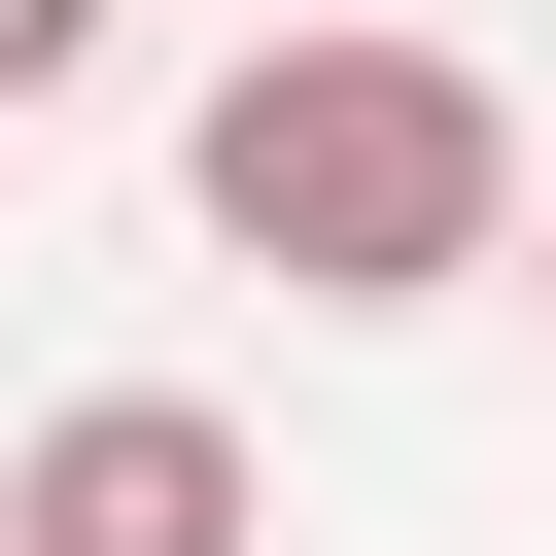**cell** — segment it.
<instances>
[{
    "mask_svg": "<svg viewBox=\"0 0 556 556\" xmlns=\"http://www.w3.org/2000/svg\"><path fill=\"white\" fill-rule=\"evenodd\" d=\"M174 208L278 278V313H452L521 243V104L417 35V0H243V70L174 104Z\"/></svg>",
    "mask_w": 556,
    "mask_h": 556,
    "instance_id": "obj_1",
    "label": "cell"
},
{
    "mask_svg": "<svg viewBox=\"0 0 556 556\" xmlns=\"http://www.w3.org/2000/svg\"><path fill=\"white\" fill-rule=\"evenodd\" d=\"M104 35H139V0H0V104H70V70H104Z\"/></svg>",
    "mask_w": 556,
    "mask_h": 556,
    "instance_id": "obj_3",
    "label": "cell"
},
{
    "mask_svg": "<svg viewBox=\"0 0 556 556\" xmlns=\"http://www.w3.org/2000/svg\"><path fill=\"white\" fill-rule=\"evenodd\" d=\"M486 278H521V313H556V174H521V243H486Z\"/></svg>",
    "mask_w": 556,
    "mask_h": 556,
    "instance_id": "obj_4",
    "label": "cell"
},
{
    "mask_svg": "<svg viewBox=\"0 0 556 556\" xmlns=\"http://www.w3.org/2000/svg\"><path fill=\"white\" fill-rule=\"evenodd\" d=\"M0 556H278V452H243L208 382H70V417L0 452Z\"/></svg>",
    "mask_w": 556,
    "mask_h": 556,
    "instance_id": "obj_2",
    "label": "cell"
}]
</instances>
